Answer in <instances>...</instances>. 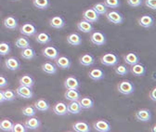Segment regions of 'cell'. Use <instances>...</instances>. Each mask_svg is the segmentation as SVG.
<instances>
[{
    "instance_id": "obj_8",
    "label": "cell",
    "mask_w": 156,
    "mask_h": 132,
    "mask_svg": "<svg viewBox=\"0 0 156 132\" xmlns=\"http://www.w3.org/2000/svg\"><path fill=\"white\" fill-rule=\"evenodd\" d=\"M93 127L98 132H110L112 130L111 124L105 119H100L94 122Z\"/></svg>"
},
{
    "instance_id": "obj_19",
    "label": "cell",
    "mask_w": 156,
    "mask_h": 132,
    "mask_svg": "<svg viewBox=\"0 0 156 132\" xmlns=\"http://www.w3.org/2000/svg\"><path fill=\"white\" fill-rule=\"evenodd\" d=\"M64 87L66 89H79L80 82L74 77H69L64 81Z\"/></svg>"
},
{
    "instance_id": "obj_40",
    "label": "cell",
    "mask_w": 156,
    "mask_h": 132,
    "mask_svg": "<svg viewBox=\"0 0 156 132\" xmlns=\"http://www.w3.org/2000/svg\"><path fill=\"white\" fill-rule=\"evenodd\" d=\"M11 48L7 42H0V56H7L10 53Z\"/></svg>"
},
{
    "instance_id": "obj_43",
    "label": "cell",
    "mask_w": 156,
    "mask_h": 132,
    "mask_svg": "<svg viewBox=\"0 0 156 132\" xmlns=\"http://www.w3.org/2000/svg\"><path fill=\"white\" fill-rule=\"evenodd\" d=\"M28 129L25 127L24 124L22 123H15L13 124V127H12V131L13 132H26Z\"/></svg>"
},
{
    "instance_id": "obj_46",
    "label": "cell",
    "mask_w": 156,
    "mask_h": 132,
    "mask_svg": "<svg viewBox=\"0 0 156 132\" xmlns=\"http://www.w3.org/2000/svg\"><path fill=\"white\" fill-rule=\"evenodd\" d=\"M8 85H9L8 79L4 77V75L0 74V88L6 87H8Z\"/></svg>"
},
{
    "instance_id": "obj_36",
    "label": "cell",
    "mask_w": 156,
    "mask_h": 132,
    "mask_svg": "<svg viewBox=\"0 0 156 132\" xmlns=\"http://www.w3.org/2000/svg\"><path fill=\"white\" fill-rule=\"evenodd\" d=\"M33 4L38 9H47L50 6L49 0H33Z\"/></svg>"
},
{
    "instance_id": "obj_12",
    "label": "cell",
    "mask_w": 156,
    "mask_h": 132,
    "mask_svg": "<svg viewBox=\"0 0 156 132\" xmlns=\"http://www.w3.org/2000/svg\"><path fill=\"white\" fill-rule=\"evenodd\" d=\"M66 22L64 20V18L62 16H53L49 20V25L54 28V29H62L65 26Z\"/></svg>"
},
{
    "instance_id": "obj_45",
    "label": "cell",
    "mask_w": 156,
    "mask_h": 132,
    "mask_svg": "<svg viewBox=\"0 0 156 132\" xmlns=\"http://www.w3.org/2000/svg\"><path fill=\"white\" fill-rule=\"evenodd\" d=\"M145 6L152 10L156 9V0H145Z\"/></svg>"
},
{
    "instance_id": "obj_1",
    "label": "cell",
    "mask_w": 156,
    "mask_h": 132,
    "mask_svg": "<svg viewBox=\"0 0 156 132\" xmlns=\"http://www.w3.org/2000/svg\"><path fill=\"white\" fill-rule=\"evenodd\" d=\"M101 62L105 66L113 67L119 63V57L113 52H108L101 58Z\"/></svg>"
},
{
    "instance_id": "obj_39",
    "label": "cell",
    "mask_w": 156,
    "mask_h": 132,
    "mask_svg": "<svg viewBox=\"0 0 156 132\" xmlns=\"http://www.w3.org/2000/svg\"><path fill=\"white\" fill-rule=\"evenodd\" d=\"M92 9L99 15H104L108 11V8L104 5V3H96Z\"/></svg>"
},
{
    "instance_id": "obj_14",
    "label": "cell",
    "mask_w": 156,
    "mask_h": 132,
    "mask_svg": "<svg viewBox=\"0 0 156 132\" xmlns=\"http://www.w3.org/2000/svg\"><path fill=\"white\" fill-rule=\"evenodd\" d=\"M88 77L92 80L100 81V80H102V79L105 78V73H104L103 70H101L100 68H93V69H91L89 71Z\"/></svg>"
},
{
    "instance_id": "obj_15",
    "label": "cell",
    "mask_w": 156,
    "mask_h": 132,
    "mask_svg": "<svg viewBox=\"0 0 156 132\" xmlns=\"http://www.w3.org/2000/svg\"><path fill=\"white\" fill-rule=\"evenodd\" d=\"M5 66L10 71H18L21 68V62L15 57H9L5 61Z\"/></svg>"
},
{
    "instance_id": "obj_13",
    "label": "cell",
    "mask_w": 156,
    "mask_h": 132,
    "mask_svg": "<svg viewBox=\"0 0 156 132\" xmlns=\"http://www.w3.org/2000/svg\"><path fill=\"white\" fill-rule=\"evenodd\" d=\"M53 112L57 116H64L68 114L67 110V104L63 102H58L54 104L53 106Z\"/></svg>"
},
{
    "instance_id": "obj_10",
    "label": "cell",
    "mask_w": 156,
    "mask_h": 132,
    "mask_svg": "<svg viewBox=\"0 0 156 132\" xmlns=\"http://www.w3.org/2000/svg\"><path fill=\"white\" fill-rule=\"evenodd\" d=\"M135 117L139 122H150L151 120V112L148 109H140L135 114Z\"/></svg>"
},
{
    "instance_id": "obj_50",
    "label": "cell",
    "mask_w": 156,
    "mask_h": 132,
    "mask_svg": "<svg viewBox=\"0 0 156 132\" xmlns=\"http://www.w3.org/2000/svg\"><path fill=\"white\" fill-rule=\"evenodd\" d=\"M12 1H18V0H12Z\"/></svg>"
},
{
    "instance_id": "obj_25",
    "label": "cell",
    "mask_w": 156,
    "mask_h": 132,
    "mask_svg": "<svg viewBox=\"0 0 156 132\" xmlns=\"http://www.w3.org/2000/svg\"><path fill=\"white\" fill-rule=\"evenodd\" d=\"M21 56H22V58L23 60H25V61H32L33 59L35 58L36 52H35V50L33 48L28 47L26 48H23L22 49Z\"/></svg>"
},
{
    "instance_id": "obj_7",
    "label": "cell",
    "mask_w": 156,
    "mask_h": 132,
    "mask_svg": "<svg viewBox=\"0 0 156 132\" xmlns=\"http://www.w3.org/2000/svg\"><path fill=\"white\" fill-rule=\"evenodd\" d=\"M83 19L87 22H89L91 23H95L100 20V15L98 14L92 8L87 9L83 11Z\"/></svg>"
},
{
    "instance_id": "obj_16",
    "label": "cell",
    "mask_w": 156,
    "mask_h": 132,
    "mask_svg": "<svg viewBox=\"0 0 156 132\" xmlns=\"http://www.w3.org/2000/svg\"><path fill=\"white\" fill-rule=\"evenodd\" d=\"M139 24L141 27L150 28V27L153 26V24H154V18L150 14L143 15L139 19Z\"/></svg>"
},
{
    "instance_id": "obj_17",
    "label": "cell",
    "mask_w": 156,
    "mask_h": 132,
    "mask_svg": "<svg viewBox=\"0 0 156 132\" xmlns=\"http://www.w3.org/2000/svg\"><path fill=\"white\" fill-rule=\"evenodd\" d=\"M24 126L27 129L35 130V129H38L41 127V122L38 118H36L34 116H30L27 120H25Z\"/></svg>"
},
{
    "instance_id": "obj_9",
    "label": "cell",
    "mask_w": 156,
    "mask_h": 132,
    "mask_svg": "<svg viewBox=\"0 0 156 132\" xmlns=\"http://www.w3.org/2000/svg\"><path fill=\"white\" fill-rule=\"evenodd\" d=\"M20 32L25 36H33L37 34V28L34 23H25L24 24H23L21 29H20Z\"/></svg>"
},
{
    "instance_id": "obj_32",
    "label": "cell",
    "mask_w": 156,
    "mask_h": 132,
    "mask_svg": "<svg viewBox=\"0 0 156 132\" xmlns=\"http://www.w3.org/2000/svg\"><path fill=\"white\" fill-rule=\"evenodd\" d=\"M34 107L39 112H47L50 109V104L44 99H39L34 102Z\"/></svg>"
},
{
    "instance_id": "obj_22",
    "label": "cell",
    "mask_w": 156,
    "mask_h": 132,
    "mask_svg": "<svg viewBox=\"0 0 156 132\" xmlns=\"http://www.w3.org/2000/svg\"><path fill=\"white\" fill-rule=\"evenodd\" d=\"M130 71L135 77H143V75H145V73H146V67L143 64H141L140 62H139L134 65H131Z\"/></svg>"
},
{
    "instance_id": "obj_4",
    "label": "cell",
    "mask_w": 156,
    "mask_h": 132,
    "mask_svg": "<svg viewBox=\"0 0 156 132\" xmlns=\"http://www.w3.org/2000/svg\"><path fill=\"white\" fill-rule=\"evenodd\" d=\"M42 54L48 60L55 61L60 56V50L54 46H48L42 49Z\"/></svg>"
},
{
    "instance_id": "obj_18",
    "label": "cell",
    "mask_w": 156,
    "mask_h": 132,
    "mask_svg": "<svg viewBox=\"0 0 156 132\" xmlns=\"http://www.w3.org/2000/svg\"><path fill=\"white\" fill-rule=\"evenodd\" d=\"M82 42L83 40H82L81 35L77 33H72L67 36V43L71 46L78 47L82 44Z\"/></svg>"
},
{
    "instance_id": "obj_44",
    "label": "cell",
    "mask_w": 156,
    "mask_h": 132,
    "mask_svg": "<svg viewBox=\"0 0 156 132\" xmlns=\"http://www.w3.org/2000/svg\"><path fill=\"white\" fill-rule=\"evenodd\" d=\"M127 4L132 8H138L143 4V0H127Z\"/></svg>"
},
{
    "instance_id": "obj_27",
    "label": "cell",
    "mask_w": 156,
    "mask_h": 132,
    "mask_svg": "<svg viewBox=\"0 0 156 132\" xmlns=\"http://www.w3.org/2000/svg\"><path fill=\"white\" fill-rule=\"evenodd\" d=\"M67 110H68V114L77 115V114H80L83 109L81 108L78 101H74V102H71L69 104H67Z\"/></svg>"
},
{
    "instance_id": "obj_6",
    "label": "cell",
    "mask_w": 156,
    "mask_h": 132,
    "mask_svg": "<svg viewBox=\"0 0 156 132\" xmlns=\"http://www.w3.org/2000/svg\"><path fill=\"white\" fill-rule=\"evenodd\" d=\"M117 88H118V91L121 94H123V95H130V94L134 93L135 91V86L130 81L120 82Z\"/></svg>"
},
{
    "instance_id": "obj_20",
    "label": "cell",
    "mask_w": 156,
    "mask_h": 132,
    "mask_svg": "<svg viewBox=\"0 0 156 132\" xmlns=\"http://www.w3.org/2000/svg\"><path fill=\"white\" fill-rule=\"evenodd\" d=\"M124 61L128 65H134L136 63L140 62V58L136 52H129L124 56Z\"/></svg>"
},
{
    "instance_id": "obj_29",
    "label": "cell",
    "mask_w": 156,
    "mask_h": 132,
    "mask_svg": "<svg viewBox=\"0 0 156 132\" xmlns=\"http://www.w3.org/2000/svg\"><path fill=\"white\" fill-rule=\"evenodd\" d=\"M41 69L44 73H46L47 74H49V75H53V74H56L57 73V71H58V68L57 66L50 62H47L45 63L42 64L41 66Z\"/></svg>"
},
{
    "instance_id": "obj_21",
    "label": "cell",
    "mask_w": 156,
    "mask_h": 132,
    "mask_svg": "<svg viewBox=\"0 0 156 132\" xmlns=\"http://www.w3.org/2000/svg\"><path fill=\"white\" fill-rule=\"evenodd\" d=\"M95 57L90 53H85L79 58V63L83 66L89 67L95 63Z\"/></svg>"
},
{
    "instance_id": "obj_48",
    "label": "cell",
    "mask_w": 156,
    "mask_h": 132,
    "mask_svg": "<svg viewBox=\"0 0 156 132\" xmlns=\"http://www.w3.org/2000/svg\"><path fill=\"white\" fill-rule=\"evenodd\" d=\"M4 102H6V101H5V98H4V95H3L2 91H0V104L3 103Z\"/></svg>"
},
{
    "instance_id": "obj_24",
    "label": "cell",
    "mask_w": 156,
    "mask_h": 132,
    "mask_svg": "<svg viewBox=\"0 0 156 132\" xmlns=\"http://www.w3.org/2000/svg\"><path fill=\"white\" fill-rule=\"evenodd\" d=\"M64 97L66 100L70 102L78 101L81 98V93L78 89H67V91L64 94Z\"/></svg>"
},
{
    "instance_id": "obj_5",
    "label": "cell",
    "mask_w": 156,
    "mask_h": 132,
    "mask_svg": "<svg viewBox=\"0 0 156 132\" xmlns=\"http://www.w3.org/2000/svg\"><path fill=\"white\" fill-rule=\"evenodd\" d=\"M16 96L22 99H32L34 97V91L32 87L20 86L16 89Z\"/></svg>"
},
{
    "instance_id": "obj_2",
    "label": "cell",
    "mask_w": 156,
    "mask_h": 132,
    "mask_svg": "<svg viewBox=\"0 0 156 132\" xmlns=\"http://www.w3.org/2000/svg\"><path fill=\"white\" fill-rule=\"evenodd\" d=\"M90 41L95 46L102 47L106 44L107 38H106V35L103 33H101L100 31H95L90 35Z\"/></svg>"
},
{
    "instance_id": "obj_38",
    "label": "cell",
    "mask_w": 156,
    "mask_h": 132,
    "mask_svg": "<svg viewBox=\"0 0 156 132\" xmlns=\"http://www.w3.org/2000/svg\"><path fill=\"white\" fill-rule=\"evenodd\" d=\"M114 71H115L116 74L121 75V77H126V75H127V73H129L128 68L126 65H124V64H119V65L117 64V65H115Z\"/></svg>"
},
{
    "instance_id": "obj_41",
    "label": "cell",
    "mask_w": 156,
    "mask_h": 132,
    "mask_svg": "<svg viewBox=\"0 0 156 132\" xmlns=\"http://www.w3.org/2000/svg\"><path fill=\"white\" fill-rule=\"evenodd\" d=\"M5 101L6 102H12L16 99V93L12 89H6L2 91Z\"/></svg>"
},
{
    "instance_id": "obj_30",
    "label": "cell",
    "mask_w": 156,
    "mask_h": 132,
    "mask_svg": "<svg viewBox=\"0 0 156 132\" xmlns=\"http://www.w3.org/2000/svg\"><path fill=\"white\" fill-rule=\"evenodd\" d=\"M35 40L37 43L41 44V45H47L51 42V36L47 33L41 32V33L36 34Z\"/></svg>"
},
{
    "instance_id": "obj_28",
    "label": "cell",
    "mask_w": 156,
    "mask_h": 132,
    "mask_svg": "<svg viewBox=\"0 0 156 132\" xmlns=\"http://www.w3.org/2000/svg\"><path fill=\"white\" fill-rule=\"evenodd\" d=\"M3 24L7 29L15 30L18 27V21H17V19L13 16H8L7 18L4 19Z\"/></svg>"
},
{
    "instance_id": "obj_35",
    "label": "cell",
    "mask_w": 156,
    "mask_h": 132,
    "mask_svg": "<svg viewBox=\"0 0 156 132\" xmlns=\"http://www.w3.org/2000/svg\"><path fill=\"white\" fill-rule=\"evenodd\" d=\"M13 124L14 123L10 119H9V118L2 119L1 121H0V129L3 130V131H6V132L12 131Z\"/></svg>"
},
{
    "instance_id": "obj_23",
    "label": "cell",
    "mask_w": 156,
    "mask_h": 132,
    "mask_svg": "<svg viewBox=\"0 0 156 132\" xmlns=\"http://www.w3.org/2000/svg\"><path fill=\"white\" fill-rule=\"evenodd\" d=\"M73 129L76 132H90L91 127L85 121H79L73 125Z\"/></svg>"
},
{
    "instance_id": "obj_49",
    "label": "cell",
    "mask_w": 156,
    "mask_h": 132,
    "mask_svg": "<svg viewBox=\"0 0 156 132\" xmlns=\"http://www.w3.org/2000/svg\"><path fill=\"white\" fill-rule=\"evenodd\" d=\"M151 131H152V132H155V131H156V126H155V125L152 127V128H151Z\"/></svg>"
},
{
    "instance_id": "obj_47",
    "label": "cell",
    "mask_w": 156,
    "mask_h": 132,
    "mask_svg": "<svg viewBox=\"0 0 156 132\" xmlns=\"http://www.w3.org/2000/svg\"><path fill=\"white\" fill-rule=\"evenodd\" d=\"M155 92H156V87H153V88L151 90V92L149 93V96H150V98H151V100L152 102H156Z\"/></svg>"
},
{
    "instance_id": "obj_31",
    "label": "cell",
    "mask_w": 156,
    "mask_h": 132,
    "mask_svg": "<svg viewBox=\"0 0 156 132\" xmlns=\"http://www.w3.org/2000/svg\"><path fill=\"white\" fill-rule=\"evenodd\" d=\"M19 83H20V86H25V87H33L34 85V79L30 74H24L19 79Z\"/></svg>"
},
{
    "instance_id": "obj_26",
    "label": "cell",
    "mask_w": 156,
    "mask_h": 132,
    "mask_svg": "<svg viewBox=\"0 0 156 132\" xmlns=\"http://www.w3.org/2000/svg\"><path fill=\"white\" fill-rule=\"evenodd\" d=\"M77 29L79 30V31H81V32H83V33L87 34V33H91L94 30V26L92 25L91 23L87 22L85 20H82L80 22H78Z\"/></svg>"
},
{
    "instance_id": "obj_3",
    "label": "cell",
    "mask_w": 156,
    "mask_h": 132,
    "mask_svg": "<svg viewBox=\"0 0 156 132\" xmlns=\"http://www.w3.org/2000/svg\"><path fill=\"white\" fill-rule=\"evenodd\" d=\"M106 18L107 20L113 24L119 25L122 24L124 23V16L123 14H121L120 12L116 11V10H111V11H107L106 12Z\"/></svg>"
},
{
    "instance_id": "obj_37",
    "label": "cell",
    "mask_w": 156,
    "mask_h": 132,
    "mask_svg": "<svg viewBox=\"0 0 156 132\" xmlns=\"http://www.w3.org/2000/svg\"><path fill=\"white\" fill-rule=\"evenodd\" d=\"M23 115L25 116H35L36 112H37V110L35 109L34 106L33 105H26L25 107L23 108Z\"/></svg>"
},
{
    "instance_id": "obj_33",
    "label": "cell",
    "mask_w": 156,
    "mask_h": 132,
    "mask_svg": "<svg viewBox=\"0 0 156 132\" xmlns=\"http://www.w3.org/2000/svg\"><path fill=\"white\" fill-rule=\"evenodd\" d=\"M82 109H91L94 106V100L91 97H81L78 100Z\"/></svg>"
},
{
    "instance_id": "obj_42",
    "label": "cell",
    "mask_w": 156,
    "mask_h": 132,
    "mask_svg": "<svg viewBox=\"0 0 156 132\" xmlns=\"http://www.w3.org/2000/svg\"><path fill=\"white\" fill-rule=\"evenodd\" d=\"M103 3L109 9H117L121 6L120 0H104Z\"/></svg>"
},
{
    "instance_id": "obj_11",
    "label": "cell",
    "mask_w": 156,
    "mask_h": 132,
    "mask_svg": "<svg viewBox=\"0 0 156 132\" xmlns=\"http://www.w3.org/2000/svg\"><path fill=\"white\" fill-rule=\"evenodd\" d=\"M55 62H56V66L60 69H62V70H66V69H69L71 66H72V61L66 57V56H58V57L55 60Z\"/></svg>"
},
{
    "instance_id": "obj_34",
    "label": "cell",
    "mask_w": 156,
    "mask_h": 132,
    "mask_svg": "<svg viewBox=\"0 0 156 132\" xmlns=\"http://www.w3.org/2000/svg\"><path fill=\"white\" fill-rule=\"evenodd\" d=\"M15 46L19 48H26L31 46L30 41L28 38H26L25 35L24 36H19L18 38L15 40Z\"/></svg>"
}]
</instances>
